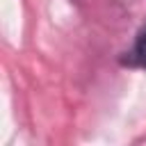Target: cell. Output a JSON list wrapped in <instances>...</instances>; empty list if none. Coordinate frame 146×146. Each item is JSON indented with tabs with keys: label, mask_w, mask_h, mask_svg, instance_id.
Wrapping results in <instances>:
<instances>
[{
	"label": "cell",
	"mask_w": 146,
	"mask_h": 146,
	"mask_svg": "<svg viewBox=\"0 0 146 146\" xmlns=\"http://www.w3.org/2000/svg\"><path fill=\"white\" fill-rule=\"evenodd\" d=\"M119 64L128 66V68H141V71H146V23L137 30V34L132 39V46L119 57Z\"/></svg>",
	"instance_id": "obj_1"
}]
</instances>
